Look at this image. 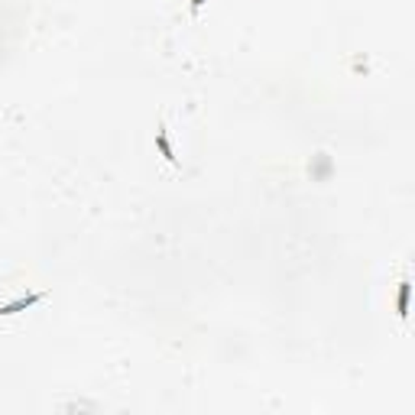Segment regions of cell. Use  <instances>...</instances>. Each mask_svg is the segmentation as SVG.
Wrapping results in <instances>:
<instances>
[{
	"label": "cell",
	"mask_w": 415,
	"mask_h": 415,
	"mask_svg": "<svg viewBox=\"0 0 415 415\" xmlns=\"http://www.w3.org/2000/svg\"><path fill=\"white\" fill-rule=\"evenodd\" d=\"M202 3H204V0H195V10H198V7H202Z\"/></svg>",
	"instance_id": "6da1fadb"
}]
</instances>
